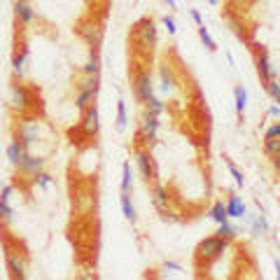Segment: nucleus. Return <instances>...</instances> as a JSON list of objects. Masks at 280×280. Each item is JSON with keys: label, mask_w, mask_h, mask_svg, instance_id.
<instances>
[{"label": "nucleus", "mask_w": 280, "mask_h": 280, "mask_svg": "<svg viewBox=\"0 0 280 280\" xmlns=\"http://www.w3.org/2000/svg\"><path fill=\"white\" fill-rule=\"evenodd\" d=\"M226 243L229 241H224V238H220V236H208V238H203V241L198 243V247H196V259H198V264H210V262H215V259H220L222 254L226 252Z\"/></svg>", "instance_id": "nucleus-1"}, {"label": "nucleus", "mask_w": 280, "mask_h": 280, "mask_svg": "<svg viewBox=\"0 0 280 280\" xmlns=\"http://www.w3.org/2000/svg\"><path fill=\"white\" fill-rule=\"evenodd\" d=\"M136 40L140 44V49H152L157 42V26L152 19H143L136 23Z\"/></svg>", "instance_id": "nucleus-2"}, {"label": "nucleus", "mask_w": 280, "mask_h": 280, "mask_svg": "<svg viewBox=\"0 0 280 280\" xmlns=\"http://www.w3.org/2000/svg\"><path fill=\"white\" fill-rule=\"evenodd\" d=\"M157 133H159V117L147 115V112H145V115L140 117L138 138H140L145 145H154V140H157Z\"/></svg>", "instance_id": "nucleus-3"}, {"label": "nucleus", "mask_w": 280, "mask_h": 280, "mask_svg": "<svg viewBox=\"0 0 280 280\" xmlns=\"http://www.w3.org/2000/svg\"><path fill=\"white\" fill-rule=\"evenodd\" d=\"M77 33L84 38V42L89 44V47H100V42H103V28L98 26V23L93 21H82L80 26H77Z\"/></svg>", "instance_id": "nucleus-4"}, {"label": "nucleus", "mask_w": 280, "mask_h": 280, "mask_svg": "<svg viewBox=\"0 0 280 280\" xmlns=\"http://www.w3.org/2000/svg\"><path fill=\"white\" fill-rule=\"evenodd\" d=\"M133 91H136V98L140 100V103H145V100L152 98L154 96L152 75H149V72H140V75H136V80H133Z\"/></svg>", "instance_id": "nucleus-5"}, {"label": "nucleus", "mask_w": 280, "mask_h": 280, "mask_svg": "<svg viewBox=\"0 0 280 280\" xmlns=\"http://www.w3.org/2000/svg\"><path fill=\"white\" fill-rule=\"evenodd\" d=\"M136 164H138V170H140V177L145 182H154L157 180V168H154V161L149 159L147 152H136Z\"/></svg>", "instance_id": "nucleus-6"}, {"label": "nucleus", "mask_w": 280, "mask_h": 280, "mask_svg": "<svg viewBox=\"0 0 280 280\" xmlns=\"http://www.w3.org/2000/svg\"><path fill=\"white\" fill-rule=\"evenodd\" d=\"M82 129L87 136H96L100 129V115H98V108H96V103H91L84 110V119H82Z\"/></svg>", "instance_id": "nucleus-7"}, {"label": "nucleus", "mask_w": 280, "mask_h": 280, "mask_svg": "<svg viewBox=\"0 0 280 280\" xmlns=\"http://www.w3.org/2000/svg\"><path fill=\"white\" fill-rule=\"evenodd\" d=\"M10 105L14 108V110H26L28 105H31V93H28V89L23 87V84H14L10 91Z\"/></svg>", "instance_id": "nucleus-8"}, {"label": "nucleus", "mask_w": 280, "mask_h": 280, "mask_svg": "<svg viewBox=\"0 0 280 280\" xmlns=\"http://www.w3.org/2000/svg\"><path fill=\"white\" fill-rule=\"evenodd\" d=\"M14 17H17V21L23 23V26L33 23V19H35L33 5H31L28 0H14Z\"/></svg>", "instance_id": "nucleus-9"}, {"label": "nucleus", "mask_w": 280, "mask_h": 280, "mask_svg": "<svg viewBox=\"0 0 280 280\" xmlns=\"http://www.w3.org/2000/svg\"><path fill=\"white\" fill-rule=\"evenodd\" d=\"M17 140L23 145V149L31 147V145L38 140V124H35V121H26V124H21V126H19Z\"/></svg>", "instance_id": "nucleus-10"}, {"label": "nucleus", "mask_w": 280, "mask_h": 280, "mask_svg": "<svg viewBox=\"0 0 280 280\" xmlns=\"http://www.w3.org/2000/svg\"><path fill=\"white\" fill-rule=\"evenodd\" d=\"M42 166H44V161L40 159V157H33V154L23 152V157H21V161H19L17 168H21L23 173H28V175H35V173L42 170Z\"/></svg>", "instance_id": "nucleus-11"}, {"label": "nucleus", "mask_w": 280, "mask_h": 280, "mask_svg": "<svg viewBox=\"0 0 280 280\" xmlns=\"http://www.w3.org/2000/svg\"><path fill=\"white\" fill-rule=\"evenodd\" d=\"M5 262H7V269H10L12 278H19V280L26 278V266H23V262L14 252H7L5 254Z\"/></svg>", "instance_id": "nucleus-12"}, {"label": "nucleus", "mask_w": 280, "mask_h": 280, "mask_svg": "<svg viewBox=\"0 0 280 280\" xmlns=\"http://www.w3.org/2000/svg\"><path fill=\"white\" fill-rule=\"evenodd\" d=\"M257 70H259V77H262V82L266 84V82H271L275 77V70H273V66H271V61H269V56L264 54H259L257 56Z\"/></svg>", "instance_id": "nucleus-13"}, {"label": "nucleus", "mask_w": 280, "mask_h": 280, "mask_svg": "<svg viewBox=\"0 0 280 280\" xmlns=\"http://www.w3.org/2000/svg\"><path fill=\"white\" fill-rule=\"evenodd\" d=\"M152 203H154V208L159 210V213H168V192H166L161 185H157L152 189Z\"/></svg>", "instance_id": "nucleus-14"}, {"label": "nucleus", "mask_w": 280, "mask_h": 280, "mask_svg": "<svg viewBox=\"0 0 280 280\" xmlns=\"http://www.w3.org/2000/svg\"><path fill=\"white\" fill-rule=\"evenodd\" d=\"M226 215L236 217V220L245 217V203L241 201V196H229V201H226Z\"/></svg>", "instance_id": "nucleus-15"}, {"label": "nucleus", "mask_w": 280, "mask_h": 280, "mask_svg": "<svg viewBox=\"0 0 280 280\" xmlns=\"http://www.w3.org/2000/svg\"><path fill=\"white\" fill-rule=\"evenodd\" d=\"M28 56H31V52H28V47H23V49L12 59V70H14V75H17V77H23V72H26Z\"/></svg>", "instance_id": "nucleus-16"}, {"label": "nucleus", "mask_w": 280, "mask_h": 280, "mask_svg": "<svg viewBox=\"0 0 280 280\" xmlns=\"http://www.w3.org/2000/svg\"><path fill=\"white\" fill-rule=\"evenodd\" d=\"M82 70H84V75H100V56L96 49L89 52V59L82 66Z\"/></svg>", "instance_id": "nucleus-17"}, {"label": "nucleus", "mask_w": 280, "mask_h": 280, "mask_svg": "<svg viewBox=\"0 0 280 280\" xmlns=\"http://www.w3.org/2000/svg\"><path fill=\"white\" fill-rule=\"evenodd\" d=\"M23 152H26V149H23V145L19 143V140H12V143L7 145V159H10V164L12 166H19Z\"/></svg>", "instance_id": "nucleus-18"}, {"label": "nucleus", "mask_w": 280, "mask_h": 280, "mask_svg": "<svg viewBox=\"0 0 280 280\" xmlns=\"http://www.w3.org/2000/svg\"><path fill=\"white\" fill-rule=\"evenodd\" d=\"M96 100V93L93 91H89V89H84V87H80V91H77V98H75V105L80 108V110H87L89 105Z\"/></svg>", "instance_id": "nucleus-19"}, {"label": "nucleus", "mask_w": 280, "mask_h": 280, "mask_svg": "<svg viewBox=\"0 0 280 280\" xmlns=\"http://www.w3.org/2000/svg\"><path fill=\"white\" fill-rule=\"evenodd\" d=\"M131 187H133V170H131V164L124 161V166H121V192L129 194Z\"/></svg>", "instance_id": "nucleus-20"}, {"label": "nucleus", "mask_w": 280, "mask_h": 280, "mask_svg": "<svg viewBox=\"0 0 280 280\" xmlns=\"http://www.w3.org/2000/svg\"><path fill=\"white\" fill-rule=\"evenodd\" d=\"M121 210H124V217H126L129 222H136L138 220V215H136V208H133V203H131V198H129V194H124L121 192Z\"/></svg>", "instance_id": "nucleus-21"}, {"label": "nucleus", "mask_w": 280, "mask_h": 280, "mask_svg": "<svg viewBox=\"0 0 280 280\" xmlns=\"http://www.w3.org/2000/svg\"><path fill=\"white\" fill-rule=\"evenodd\" d=\"M166 110V105H164V100H159V98H149V100H145V112L147 115H154V117H161V112Z\"/></svg>", "instance_id": "nucleus-22"}, {"label": "nucleus", "mask_w": 280, "mask_h": 280, "mask_svg": "<svg viewBox=\"0 0 280 280\" xmlns=\"http://www.w3.org/2000/svg\"><path fill=\"white\" fill-rule=\"evenodd\" d=\"M234 98H236L238 115H243V112H245V108H247V91H245V87H241V84H238V87L234 89Z\"/></svg>", "instance_id": "nucleus-23"}, {"label": "nucleus", "mask_w": 280, "mask_h": 280, "mask_svg": "<svg viewBox=\"0 0 280 280\" xmlns=\"http://www.w3.org/2000/svg\"><path fill=\"white\" fill-rule=\"evenodd\" d=\"M210 220L213 222H217V224H222V222H226L229 220V215H226V203H215L213 206V210H210Z\"/></svg>", "instance_id": "nucleus-24"}, {"label": "nucleus", "mask_w": 280, "mask_h": 280, "mask_svg": "<svg viewBox=\"0 0 280 280\" xmlns=\"http://www.w3.org/2000/svg\"><path fill=\"white\" fill-rule=\"evenodd\" d=\"M0 220H3V224L14 222V208L10 206V201H3V198H0Z\"/></svg>", "instance_id": "nucleus-25"}, {"label": "nucleus", "mask_w": 280, "mask_h": 280, "mask_svg": "<svg viewBox=\"0 0 280 280\" xmlns=\"http://www.w3.org/2000/svg\"><path fill=\"white\" fill-rule=\"evenodd\" d=\"M126 121H129L126 100H119V103H117V131H124V129H126Z\"/></svg>", "instance_id": "nucleus-26"}, {"label": "nucleus", "mask_w": 280, "mask_h": 280, "mask_svg": "<svg viewBox=\"0 0 280 280\" xmlns=\"http://www.w3.org/2000/svg\"><path fill=\"white\" fill-rule=\"evenodd\" d=\"M236 234H238L236 226H231V224H229V220L222 222V224H220V231H217V236L224 238V241H234V238H236Z\"/></svg>", "instance_id": "nucleus-27"}, {"label": "nucleus", "mask_w": 280, "mask_h": 280, "mask_svg": "<svg viewBox=\"0 0 280 280\" xmlns=\"http://www.w3.org/2000/svg\"><path fill=\"white\" fill-rule=\"evenodd\" d=\"M198 38L203 40V44H206V47H208V49H210V52H215V49H217V44H215L213 35H210V33H208V28H206V26H203V23H201V26H198Z\"/></svg>", "instance_id": "nucleus-28"}, {"label": "nucleus", "mask_w": 280, "mask_h": 280, "mask_svg": "<svg viewBox=\"0 0 280 280\" xmlns=\"http://www.w3.org/2000/svg\"><path fill=\"white\" fill-rule=\"evenodd\" d=\"M264 152L273 157V154L280 152V138H266V143H264Z\"/></svg>", "instance_id": "nucleus-29"}, {"label": "nucleus", "mask_w": 280, "mask_h": 280, "mask_svg": "<svg viewBox=\"0 0 280 280\" xmlns=\"http://www.w3.org/2000/svg\"><path fill=\"white\" fill-rule=\"evenodd\" d=\"M161 91L164 93L173 91V75H170L166 68H161Z\"/></svg>", "instance_id": "nucleus-30"}, {"label": "nucleus", "mask_w": 280, "mask_h": 280, "mask_svg": "<svg viewBox=\"0 0 280 280\" xmlns=\"http://www.w3.org/2000/svg\"><path fill=\"white\" fill-rule=\"evenodd\" d=\"M266 91H269V96L275 100V103H280V82L275 80V77L271 80V82H266Z\"/></svg>", "instance_id": "nucleus-31"}, {"label": "nucleus", "mask_w": 280, "mask_h": 280, "mask_svg": "<svg viewBox=\"0 0 280 280\" xmlns=\"http://www.w3.org/2000/svg\"><path fill=\"white\" fill-rule=\"evenodd\" d=\"M35 182H38L40 189H49V185L54 182V177L47 175V173H42V170H40V173H35Z\"/></svg>", "instance_id": "nucleus-32"}, {"label": "nucleus", "mask_w": 280, "mask_h": 280, "mask_svg": "<svg viewBox=\"0 0 280 280\" xmlns=\"http://www.w3.org/2000/svg\"><path fill=\"white\" fill-rule=\"evenodd\" d=\"M226 166H229V173H231V177L236 180V185H238V187H243V182H245V177H243V173H241V170H238L234 164H231V161H226Z\"/></svg>", "instance_id": "nucleus-33"}, {"label": "nucleus", "mask_w": 280, "mask_h": 280, "mask_svg": "<svg viewBox=\"0 0 280 280\" xmlns=\"http://www.w3.org/2000/svg\"><path fill=\"white\" fill-rule=\"evenodd\" d=\"M266 231H269V224H266V220L259 215L257 220H254V234H257V236H262V234H266Z\"/></svg>", "instance_id": "nucleus-34"}, {"label": "nucleus", "mask_w": 280, "mask_h": 280, "mask_svg": "<svg viewBox=\"0 0 280 280\" xmlns=\"http://www.w3.org/2000/svg\"><path fill=\"white\" fill-rule=\"evenodd\" d=\"M164 26L168 28V33H170V35H175V33H177V26H175V19H173V17H164Z\"/></svg>", "instance_id": "nucleus-35"}, {"label": "nucleus", "mask_w": 280, "mask_h": 280, "mask_svg": "<svg viewBox=\"0 0 280 280\" xmlns=\"http://www.w3.org/2000/svg\"><path fill=\"white\" fill-rule=\"evenodd\" d=\"M12 196H14V187H12V185L3 187V192H0V198H3V201H12Z\"/></svg>", "instance_id": "nucleus-36"}, {"label": "nucleus", "mask_w": 280, "mask_h": 280, "mask_svg": "<svg viewBox=\"0 0 280 280\" xmlns=\"http://www.w3.org/2000/svg\"><path fill=\"white\" fill-rule=\"evenodd\" d=\"M266 138H280V124H273V126L266 129Z\"/></svg>", "instance_id": "nucleus-37"}, {"label": "nucleus", "mask_w": 280, "mask_h": 280, "mask_svg": "<svg viewBox=\"0 0 280 280\" xmlns=\"http://www.w3.org/2000/svg\"><path fill=\"white\" fill-rule=\"evenodd\" d=\"M192 19L196 21V26H201V23H203V19H201V12H198V10H192Z\"/></svg>", "instance_id": "nucleus-38"}, {"label": "nucleus", "mask_w": 280, "mask_h": 280, "mask_svg": "<svg viewBox=\"0 0 280 280\" xmlns=\"http://www.w3.org/2000/svg\"><path fill=\"white\" fill-rule=\"evenodd\" d=\"M166 271H182V266H180V264L168 262V264H166Z\"/></svg>", "instance_id": "nucleus-39"}, {"label": "nucleus", "mask_w": 280, "mask_h": 280, "mask_svg": "<svg viewBox=\"0 0 280 280\" xmlns=\"http://www.w3.org/2000/svg\"><path fill=\"white\" fill-rule=\"evenodd\" d=\"M269 117H280V105H273V108H271Z\"/></svg>", "instance_id": "nucleus-40"}, {"label": "nucleus", "mask_w": 280, "mask_h": 280, "mask_svg": "<svg viewBox=\"0 0 280 280\" xmlns=\"http://www.w3.org/2000/svg\"><path fill=\"white\" fill-rule=\"evenodd\" d=\"M273 168L280 173V152H278V154H273Z\"/></svg>", "instance_id": "nucleus-41"}, {"label": "nucleus", "mask_w": 280, "mask_h": 280, "mask_svg": "<svg viewBox=\"0 0 280 280\" xmlns=\"http://www.w3.org/2000/svg\"><path fill=\"white\" fill-rule=\"evenodd\" d=\"M164 3H168L170 10H175V0H164Z\"/></svg>", "instance_id": "nucleus-42"}, {"label": "nucleus", "mask_w": 280, "mask_h": 280, "mask_svg": "<svg viewBox=\"0 0 280 280\" xmlns=\"http://www.w3.org/2000/svg\"><path fill=\"white\" fill-rule=\"evenodd\" d=\"M275 275L280 278V262H275Z\"/></svg>", "instance_id": "nucleus-43"}, {"label": "nucleus", "mask_w": 280, "mask_h": 280, "mask_svg": "<svg viewBox=\"0 0 280 280\" xmlns=\"http://www.w3.org/2000/svg\"><path fill=\"white\" fill-rule=\"evenodd\" d=\"M208 3H210V5H215V7L220 5V0H208Z\"/></svg>", "instance_id": "nucleus-44"}]
</instances>
